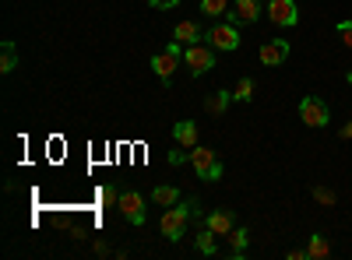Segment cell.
I'll return each mask as SVG.
<instances>
[{"label": "cell", "mask_w": 352, "mask_h": 260, "mask_svg": "<svg viewBox=\"0 0 352 260\" xmlns=\"http://www.w3.org/2000/svg\"><path fill=\"white\" fill-rule=\"evenodd\" d=\"M190 215H194V204H173V208L162 215V222H159V233H162L166 239H173V243H176V239H184Z\"/></svg>", "instance_id": "obj_1"}, {"label": "cell", "mask_w": 352, "mask_h": 260, "mask_svg": "<svg viewBox=\"0 0 352 260\" xmlns=\"http://www.w3.org/2000/svg\"><path fill=\"white\" fill-rule=\"evenodd\" d=\"M190 169L197 172L201 180H208V183L222 180V162H219V155L212 148H190Z\"/></svg>", "instance_id": "obj_2"}, {"label": "cell", "mask_w": 352, "mask_h": 260, "mask_svg": "<svg viewBox=\"0 0 352 260\" xmlns=\"http://www.w3.org/2000/svg\"><path fill=\"white\" fill-rule=\"evenodd\" d=\"M184 49H187V46H180V43L173 39L162 53H155V56H152V71H155L162 81H169V78L176 74V67L184 64Z\"/></svg>", "instance_id": "obj_3"}, {"label": "cell", "mask_w": 352, "mask_h": 260, "mask_svg": "<svg viewBox=\"0 0 352 260\" xmlns=\"http://www.w3.org/2000/svg\"><path fill=\"white\" fill-rule=\"evenodd\" d=\"M184 64H187L190 78H201V74H208V71L215 67V49H208V46L194 43V46H187V49H184Z\"/></svg>", "instance_id": "obj_4"}, {"label": "cell", "mask_w": 352, "mask_h": 260, "mask_svg": "<svg viewBox=\"0 0 352 260\" xmlns=\"http://www.w3.org/2000/svg\"><path fill=\"white\" fill-rule=\"evenodd\" d=\"M300 117H303V123H307V127H324V123L331 120V113H328L324 99L307 95V99L300 102Z\"/></svg>", "instance_id": "obj_5"}, {"label": "cell", "mask_w": 352, "mask_h": 260, "mask_svg": "<svg viewBox=\"0 0 352 260\" xmlns=\"http://www.w3.org/2000/svg\"><path fill=\"white\" fill-rule=\"evenodd\" d=\"M268 18L272 25H282V28H292L300 21V11H296V0H268Z\"/></svg>", "instance_id": "obj_6"}, {"label": "cell", "mask_w": 352, "mask_h": 260, "mask_svg": "<svg viewBox=\"0 0 352 260\" xmlns=\"http://www.w3.org/2000/svg\"><path fill=\"white\" fill-rule=\"evenodd\" d=\"M208 43H212V49H219V53H232L240 46V32H236V25H215L212 32H208Z\"/></svg>", "instance_id": "obj_7"}, {"label": "cell", "mask_w": 352, "mask_h": 260, "mask_svg": "<svg viewBox=\"0 0 352 260\" xmlns=\"http://www.w3.org/2000/svg\"><path fill=\"white\" fill-rule=\"evenodd\" d=\"M116 208H120V215H124L131 225H144V197H141V193H134V190L120 193Z\"/></svg>", "instance_id": "obj_8"}, {"label": "cell", "mask_w": 352, "mask_h": 260, "mask_svg": "<svg viewBox=\"0 0 352 260\" xmlns=\"http://www.w3.org/2000/svg\"><path fill=\"white\" fill-rule=\"evenodd\" d=\"M257 56H261V64H264V67H278L285 56H289V43H285V39H272V43H264V46H261Z\"/></svg>", "instance_id": "obj_9"}, {"label": "cell", "mask_w": 352, "mask_h": 260, "mask_svg": "<svg viewBox=\"0 0 352 260\" xmlns=\"http://www.w3.org/2000/svg\"><path fill=\"white\" fill-rule=\"evenodd\" d=\"M261 18V0H236L232 8V25H254Z\"/></svg>", "instance_id": "obj_10"}, {"label": "cell", "mask_w": 352, "mask_h": 260, "mask_svg": "<svg viewBox=\"0 0 352 260\" xmlns=\"http://www.w3.org/2000/svg\"><path fill=\"white\" fill-rule=\"evenodd\" d=\"M173 137H176V144H180V148H197V127L190 123V120H180L173 127Z\"/></svg>", "instance_id": "obj_11"}, {"label": "cell", "mask_w": 352, "mask_h": 260, "mask_svg": "<svg viewBox=\"0 0 352 260\" xmlns=\"http://www.w3.org/2000/svg\"><path fill=\"white\" fill-rule=\"evenodd\" d=\"M173 39L180 43V46H194L201 39V25L197 21H180V25L173 28Z\"/></svg>", "instance_id": "obj_12"}, {"label": "cell", "mask_w": 352, "mask_h": 260, "mask_svg": "<svg viewBox=\"0 0 352 260\" xmlns=\"http://www.w3.org/2000/svg\"><path fill=\"white\" fill-rule=\"evenodd\" d=\"M208 228H212L215 236H229L232 228H236V218H232L229 211H212L208 215Z\"/></svg>", "instance_id": "obj_13"}, {"label": "cell", "mask_w": 352, "mask_h": 260, "mask_svg": "<svg viewBox=\"0 0 352 260\" xmlns=\"http://www.w3.org/2000/svg\"><path fill=\"white\" fill-rule=\"evenodd\" d=\"M18 67V49L11 39H4V46H0V74H11Z\"/></svg>", "instance_id": "obj_14"}, {"label": "cell", "mask_w": 352, "mask_h": 260, "mask_svg": "<svg viewBox=\"0 0 352 260\" xmlns=\"http://www.w3.org/2000/svg\"><path fill=\"white\" fill-rule=\"evenodd\" d=\"M229 102H232V92H212L208 102H204V109H208L212 117H222V113L229 109Z\"/></svg>", "instance_id": "obj_15"}, {"label": "cell", "mask_w": 352, "mask_h": 260, "mask_svg": "<svg viewBox=\"0 0 352 260\" xmlns=\"http://www.w3.org/2000/svg\"><path fill=\"white\" fill-rule=\"evenodd\" d=\"M307 257H310V260H324V257H331V243H328L324 236H310V243H307Z\"/></svg>", "instance_id": "obj_16"}, {"label": "cell", "mask_w": 352, "mask_h": 260, "mask_svg": "<svg viewBox=\"0 0 352 260\" xmlns=\"http://www.w3.org/2000/svg\"><path fill=\"white\" fill-rule=\"evenodd\" d=\"M152 200H155V204H162V208H173V204H180V190H176V187H155L152 190Z\"/></svg>", "instance_id": "obj_17"}, {"label": "cell", "mask_w": 352, "mask_h": 260, "mask_svg": "<svg viewBox=\"0 0 352 260\" xmlns=\"http://www.w3.org/2000/svg\"><path fill=\"white\" fill-rule=\"evenodd\" d=\"M197 253H204V257H212V253H215V233H212L208 225H204L201 233H197Z\"/></svg>", "instance_id": "obj_18"}, {"label": "cell", "mask_w": 352, "mask_h": 260, "mask_svg": "<svg viewBox=\"0 0 352 260\" xmlns=\"http://www.w3.org/2000/svg\"><path fill=\"white\" fill-rule=\"evenodd\" d=\"M201 11L208 18H222L229 11V0H201Z\"/></svg>", "instance_id": "obj_19"}, {"label": "cell", "mask_w": 352, "mask_h": 260, "mask_svg": "<svg viewBox=\"0 0 352 260\" xmlns=\"http://www.w3.org/2000/svg\"><path fill=\"white\" fill-rule=\"evenodd\" d=\"M229 243H232V257H243V250H247V228H232Z\"/></svg>", "instance_id": "obj_20"}, {"label": "cell", "mask_w": 352, "mask_h": 260, "mask_svg": "<svg viewBox=\"0 0 352 260\" xmlns=\"http://www.w3.org/2000/svg\"><path fill=\"white\" fill-rule=\"evenodd\" d=\"M232 99H236V102H250V99H254V81L243 78V81L236 84V92H232Z\"/></svg>", "instance_id": "obj_21"}, {"label": "cell", "mask_w": 352, "mask_h": 260, "mask_svg": "<svg viewBox=\"0 0 352 260\" xmlns=\"http://www.w3.org/2000/svg\"><path fill=\"white\" fill-rule=\"evenodd\" d=\"M314 197L320 200V204H328V208L335 204V193H331V190H324V187H317V190H314Z\"/></svg>", "instance_id": "obj_22"}, {"label": "cell", "mask_w": 352, "mask_h": 260, "mask_svg": "<svg viewBox=\"0 0 352 260\" xmlns=\"http://www.w3.org/2000/svg\"><path fill=\"white\" fill-rule=\"evenodd\" d=\"M338 36H342V43L352 49V21H342V25H338Z\"/></svg>", "instance_id": "obj_23"}, {"label": "cell", "mask_w": 352, "mask_h": 260, "mask_svg": "<svg viewBox=\"0 0 352 260\" xmlns=\"http://www.w3.org/2000/svg\"><path fill=\"white\" fill-rule=\"evenodd\" d=\"M99 200H102V204H116V200H120V193H116L113 187H106V190H99Z\"/></svg>", "instance_id": "obj_24"}, {"label": "cell", "mask_w": 352, "mask_h": 260, "mask_svg": "<svg viewBox=\"0 0 352 260\" xmlns=\"http://www.w3.org/2000/svg\"><path fill=\"white\" fill-rule=\"evenodd\" d=\"M180 0H152V8H162V11H169V8H176Z\"/></svg>", "instance_id": "obj_25"}, {"label": "cell", "mask_w": 352, "mask_h": 260, "mask_svg": "<svg viewBox=\"0 0 352 260\" xmlns=\"http://www.w3.org/2000/svg\"><path fill=\"white\" fill-rule=\"evenodd\" d=\"M342 137H352V120H349V123L342 127Z\"/></svg>", "instance_id": "obj_26"}, {"label": "cell", "mask_w": 352, "mask_h": 260, "mask_svg": "<svg viewBox=\"0 0 352 260\" xmlns=\"http://www.w3.org/2000/svg\"><path fill=\"white\" fill-rule=\"evenodd\" d=\"M349 84H352V67H349Z\"/></svg>", "instance_id": "obj_27"}]
</instances>
